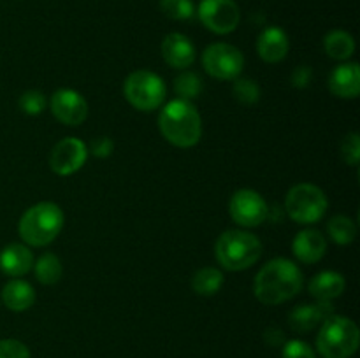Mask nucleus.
<instances>
[{
	"instance_id": "nucleus-11",
	"label": "nucleus",
	"mask_w": 360,
	"mask_h": 358,
	"mask_svg": "<svg viewBox=\"0 0 360 358\" xmlns=\"http://www.w3.org/2000/svg\"><path fill=\"white\" fill-rule=\"evenodd\" d=\"M88 147L77 137L58 140L49 154V167L58 175H72L86 164Z\"/></svg>"
},
{
	"instance_id": "nucleus-19",
	"label": "nucleus",
	"mask_w": 360,
	"mask_h": 358,
	"mask_svg": "<svg viewBox=\"0 0 360 358\" xmlns=\"http://www.w3.org/2000/svg\"><path fill=\"white\" fill-rule=\"evenodd\" d=\"M347 288V281H345L343 274L336 272V270H322V272L315 274L308 284V291L315 300L333 302L334 298L341 297Z\"/></svg>"
},
{
	"instance_id": "nucleus-32",
	"label": "nucleus",
	"mask_w": 360,
	"mask_h": 358,
	"mask_svg": "<svg viewBox=\"0 0 360 358\" xmlns=\"http://www.w3.org/2000/svg\"><path fill=\"white\" fill-rule=\"evenodd\" d=\"M86 147H88V153H91L94 157L108 158L111 157L112 151H115V142L111 140V137L101 135V137H95V139L90 142V146Z\"/></svg>"
},
{
	"instance_id": "nucleus-27",
	"label": "nucleus",
	"mask_w": 360,
	"mask_h": 358,
	"mask_svg": "<svg viewBox=\"0 0 360 358\" xmlns=\"http://www.w3.org/2000/svg\"><path fill=\"white\" fill-rule=\"evenodd\" d=\"M232 93L238 98L241 104L252 105L255 102H259L260 98V88L259 84L255 83L250 77H236L234 86H232Z\"/></svg>"
},
{
	"instance_id": "nucleus-6",
	"label": "nucleus",
	"mask_w": 360,
	"mask_h": 358,
	"mask_svg": "<svg viewBox=\"0 0 360 358\" xmlns=\"http://www.w3.org/2000/svg\"><path fill=\"white\" fill-rule=\"evenodd\" d=\"M285 213L299 225H313L322 220L329 207V200L322 188L311 183H299L288 190L285 197Z\"/></svg>"
},
{
	"instance_id": "nucleus-18",
	"label": "nucleus",
	"mask_w": 360,
	"mask_h": 358,
	"mask_svg": "<svg viewBox=\"0 0 360 358\" xmlns=\"http://www.w3.org/2000/svg\"><path fill=\"white\" fill-rule=\"evenodd\" d=\"M34 253L27 244L13 242L0 251V270L9 277H21L34 267Z\"/></svg>"
},
{
	"instance_id": "nucleus-28",
	"label": "nucleus",
	"mask_w": 360,
	"mask_h": 358,
	"mask_svg": "<svg viewBox=\"0 0 360 358\" xmlns=\"http://www.w3.org/2000/svg\"><path fill=\"white\" fill-rule=\"evenodd\" d=\"M18 105H20V109L25 112V114L37 116L46 109V105H48V98H46V95L42 93V91L28 90L21 95L20 100H18Z\"/></svg>"
},
{
	"instance_id": "nucleus-5",
	"label": "nucleus",
	"mask_w": 360,
	"mask_h": 358,
	"mask_svg": "<svg viewBox=\"0 0 360 358\" xmlns=\"http://www.w3.org/2000/svg\"><path fill=\"white\" fill-rule=\"evenodd\" d=\"M360 332L354 319L333 314L320 325L316 350L323 358H350L359 350Z\"/></svg>"
},
{
	"instance_id": "nucleus-29",
	"label": "nucleus",
	"mask_w": 360,
	"mask_h": 358,
	"mask_svg": "<svg viewBox=\"0 0 360 358\" xmlns=\"http://www.w3.org/2000/svg\"><path fill=\"white\" fill-rule=\"evenodd\" d=\"M341 157L352 167H357L360 160V137L357 132L348 133L341 142Z\"/></svg>"
},
{
	"instance_id": "nucleus-34",
	"label": "nucleus",
	"mask_w": 360,
	"mask_h": 358,
	"mask_svg": "<svg viewBox=\"0 0 360 358\" xmlns=\"http://www.w3.org/2000/svg\"><path fill=\"white\" fill-rule=\"evenodd\" d=\"M264 339H266V343L269 344V346L276 347V346H281V344H285V333L283 330L276 329V326H269V329L264 332Z\"/></svg>"
},
{
	"instance_id": "nucleus-23",
	"label": "nucleus",
	"mask_w": 360,
	"mask_h": 358,
	"mask_svg": "<svg viewBox=\"0 0 360 358\" xmlns=\"http://www.w3.org/2000/svg\"><path fill=\"white\" fill-rule=\"evenodd\" d=\"M34 272L35 277L41 284H55L62 279L63 276V265L62 260L55 255V253H44L37 258V262H34Z\"/></svg>"
},
{
	"instance_id": "nucleus-14",
	"label": "nucleus",
	"mask_w": 360,
	"mask_h": 358,
	"mask_svg": "<svg viewBox=\"0 0 360 358\" xmlns=\"http://www.w3.org/2000/svg\"><path fill=\"white\" fill-rule=\"evenodd\" d=\"M160 51L164 62L172 69L186 70L195 62V46L186 35L178 34V32L165 35Z\"/></svg>"
},
{
	"instance_id": "nucleus-4",
	"label": "nucleus",
	"mask_w": 360,
	"mask_h": 358,
	"mask_svg": "<svg viewBox=\"0 0 360 358\" xmlns=\"http://www.w3.org/2000/svg\"><path fill=\"white\" fill-rule=\"evenodd\" d=\"M217 262L231 272H239L255 265L262 256V242L248 230H227L217 239L214 244Z\"/></svg>"
},
{
	"instance_id": "nucleus-15",
	"label": "nucleus",
	"mask_w": 360,
	"mask_h": 358,
	"mask_svg": "<svg viewBox=\"0 0 360 358\" xmlns=\"http://www.w3.org/2000/svg\"><path fill=\"white\" fill-rule=\"evenodd\" d=\"M292 251L299 262L313 265L326 256L327 241L322 232L316 228H304V230L297 232V235L294 237Z\"/></svg>"
},
{
	"instance_id": "nucleus-20",
	"label": "nucleus",
	"mask_w": 360,
	"mask_h": 358,
	"mask_svg": "<svg viewBox=\"0 0 360 358\" xmlns=\"http://www.w3.org/2000/svg\"><path fill=\"white\" fill-rule=\"evenodd\" d=\"M2 302L7 309L14 312L27 311L35 302V290L28 281L14 277L7 281L2 288Z\"/></svg>"
},
{
	"instance_id": "nucleus-1",
	"label": "nucleus",
	"mask_w": 360,
	"mask_h": 358,
	"mask_svg": "<svg viewBox=\"0 0 360 358\" xmlns=\"http://www.w3.org/2000/svg\"><path fill=\"white\" fill-rule=\"evenodd\" d=\"M301 269L292 260L273 258L257 272L253 279V293L257 300L266 305H280L294 298L302 290Z\"/></svg>"
},
{
	"instance_id": "nucleus-31",
	"label": "nucleus",
	"mask_w": 360,
	"mask_h": 358,
	"mask_svg": "<svg viewBox=\"0 0 360 358\" xmlns=\"http://www.w3.org/2000/svg\"><path fill=\"white\" fill-rule=\"evenodd\" d=\"M0 358H30V351L21 340L2 339L0 340Z\"/></svg>"
},
{
	"instance_id": "nucleus-2",
	"label": "nucleus",
	"mask_w": 360,
	"mask_h": 358,
	"mask_svg": "<svg viewBox=\"0 0 360 358\" xmlns=\"http://www.w3.org/2000/svg\"><path fill=\"white\" fill-rule=\"evenodd\" d=\"M158 130L172 146L186 150L195 146L202 137V119L192 102L174 98L158 114Z\"/></svg>"
},
{
	"instance_id": "nucleus-13",
	"label": "nucleus",
	"mask_w": 360,
	"mask_h": 358,
	"mask_svg": "<svg viewBox=\"0 0 360 358\" xmlns=\"http://www.w3.org/2000/svg\"><path fill=\"white\" fill-rule=\"evenodd\" d=\"M333 314L334 307L330 302L316 300L315 304H299L288 314V325L297 333L311 332Z\"/></svg>"
},
{
	"instance_id": "nucleus-24",
	"label": "nucleus",
	"mask_w": 360,
	"mask_h": 358,
	"mask_svg": "<svg viewBox=\"0 0 360 358\" xmlns=\"http://www.w3.org/2000/svg\"><path fill=\"white\" fill-rule=\"evenodd\" d=\"M327 234H329V237L336 244H352L355 237H357V225H355V221L350 216L338 214V216L330 218L329 223H327Z\"/></svg>"
},
{
	"instance_id": "nucleus-3",
	"label": "nucleus",
	"mask_w": 360,
	"mask_h": 358,
	"mask_svg": "<svg viewBox=\"0 0 360 358\" xmlns=\"http://www.w3.org/2000/svg\"><path fill=\"white\" fill-rule=\"evenodd\" d=\"M65 216L55 202H39L28 207L20 218L18 234L28 248H44L62 232Z\"/></svg>"
},
{
	"instance_id": "nucleus-33",
	"label": "nucleus",
	"mask_w": 360,
	"mask_h": 358,
	"mask_svg": "<svg viewBox=\"0 0 360 358\" xmlns=\"http://www.w3.org/2000/svg\"><path fill=\"white\" fill-rule=\"evenodd\" d=\"M311 79H313L311 67L299 65V67H295L294 72H292L290 83L294 84L295 88H306V86H309Z\"/></svg>"
},
{
	"instance_id": "nucleus-26",
	"label": "nucleus",
	"mask_w": 360,
	"mask_h": 358,
	"mask_svg": "<svg viewBox=\"0 0 360 358\" xmlns=\"http://www.w3.org/2000/svg\"><path fill=\"white\" fill-rule=\"evenodd\" d=\"M160 11L174 21H186L195 14L192 0H160Z\"/></svg>"
},
{
	"instance_id": "nucleus-25",
	"label": "nucleus",
	"mask_w": 360,
	"mask_h": 358,
	"mask_svg": "<svg viewBox=\"0 0 360 358\" xmlns=\"http://www.w3.org/2000/svg\"><path fill=\"white\" fill-rule=\"evenodd\" d=\"M202 77L193 70H183L178 77L174 79V91L179 98L183 100H190L199 97L202 93Z\"/></svg>"
},
{
	"instance_id": "nucleus-30",
	"label": "nucleus",
	"mask_w": 360,
	"mask_h": 358,
	"mask_svg": "<svg viewBox=\"0 0 360 358\" xmlns=\"http://www.w3.org/2000/svg\"><path fill=\"white\" fill-rule=\"evenodd\" d=\"M283 358H316L315 350L301 339L285 340Z\"/></svg>"
},
{
	"instance_id": "nucleus-8",
	"label": "nucleus",
	"mask_w": 360,
	"mask_h": 358,
	"mask_svg": "<svg viewBox=\"0 0 360 358\" xmlns=\"http://www.w3.org/2000/svg\"><path fill=\"white\" fill-rule=\"evenodd\" d=\"M202 67L218 81H234L245 69V55L241 49L227 42H214L202 51Z\"/></svg>"
},
{
	"instance_id": "nucleus-12",
	"label": "nucleus",
	"mask_w": 360,
	"mask_h": 358,
	"mask_svg": "<svg viewBox=\"0 0 360 358\" xmlns=\"http://www.w3.org/2000/svg\"><path fill=\"white\" fill-rule=\"evenodd\" d=\"M51 112L60 123L67 126L83 125L88 118V104L83 95L70 88H60L51 95Z\"/></svg>"
},
{
	"instance_id": "nucleus-22",
	"label": "nucleus",
	"mask_w": 360,
	"mask_h": 358,
	"mask_svg": "<svg viewBox=\"0 0 360 358\" xmlns=\"http://www.w3.org/2000/svg\"><path fill=\"white\" fill-rule=\"evenodd\" d=\"M224 286V274L217 267H202L192 277V288L200 297H211Z\"/></svg>"
},
{
	"instance_id": "nucleus-9",
	"label": "nucleus",
	"mask_w": 360,
	"mask_h": 358,
	"mask_svg": "<svg viewBox=\"0 0 360 358\" xmlns=\"http://www.w3.org/2000/svg\"><path fill=\"white\" fill-rule=\"evenodd\" d=\"M267 202L259 192L252 188L238 190L229 202V214L236 225L243 228H255L267 220Z\"/></svg>"
},
{
	"instance_id": "nucleus-17",
	"label": "nucleus",
	"mask_w": 360,
	"mask_h": 358,
	"mask_svg": "<svg viewBox=\"0 0 360 358\" xmlns=\"http://www.w3.org/2000/svg\"><path fill=\"white\" fill-rule=\"evenodd\" d=\"M290 41L283 28L267 27L257 39V53L266 63H278L287 56Z\"/></svg>"
},
{
	"instance_id": "nucleus-16",
	"label": "nucleus",
	"mask_w": 360,
	"mask_h": 358,
	"mask_svg": "<svg viewBox=\"0 0 360 358\" xmlns=\"http://www.w3.org/2000/svg\"><path fill=\"white\" fill-rule=\"evenodd\" d=\"M330 93L340 98H357L360 93V67L355 62L340 63L329 74Z\"/></svg>"
},
{
	"instance_id": "nucleus-7",
	"label": "nucleus",
	"mask_w": 360,
	"mask_h": 358,
	"mask_svg": "<svg viewBox=\"0 0 360 358\" xmlns=\"http://www.w3.org/2000/svg\"><path fill=\"white\" fill-rule=\"evenodd\" d=\"M123 95L127 102L137 111L150 112L160 107L167 95L164 79L157 72L139 69L129 74L123 83Z\"/></svg>"
},
{
	"instance_id": "nucleus-21",
	"label": "nucleus",
	"mask_w": 360,
	"mask_h": 358,
	"mask_svg": "<svg viewBox=\"0 0 360 358\" xmlns=\"http://www.w3.org/2000/svg\"><path fill=\"white\" fill-rule=\"evenodd\" d=\"M323 49L329 58L345 62L355 53V39L347 30H330L323 37Z\"/></svg>"
},
{
	"instance_id": "nucleus-10",
	"label": "nucleus",
	"mask_w": 360,
	"mask_h": 358,
	"mask_svg": "<svg viewBox=\"0 0 360 358\" xmlns=\"http://www.w3.org/2000/svg\"><path fill=\"white\" fill-rule=\"evenodd\" d=\"M197 14L200 23L218 35L234 32L241 21V11L234 0H200Z\"/></svg>"
}]
</instances>
